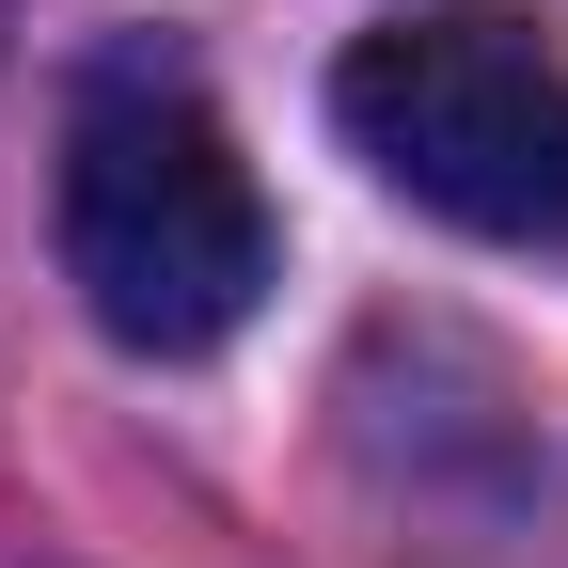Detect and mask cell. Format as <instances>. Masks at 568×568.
Wrapping results in <instances>:
<instances>
[{
	"mask_svg": "<svg viewBox=\"0 0 568 568\" xmlns=\"http://www.w3.org/2000/svg\"><path fill=\"white\" fill-rule=\"evenodd\" d=\"M63 284L142 364H205L268 301L253 159H237V126L205 111V80L174 48H111L63 95Z\"/></svg>",
	"mask_w": 568,
	"mask_h": 568,
	"instance_id": "obj_1",
	"label": "cell"
},
{
	"mask_svg": "<svg viewBox=\"0 0 568 568\" xmlns=\"http://www.w3.org/2000/svg\"><path fill=\"white\" fill-rule=\"evenodd\" d=\"M332 126L379 190L458 237H568V63L521 17H395L332 63Z\"/></svg>",
	"mask_w": 568,
	"mask_h": 568,
	"instance_id": "obj_2",
	"label": "cell"
}]
</instances>
